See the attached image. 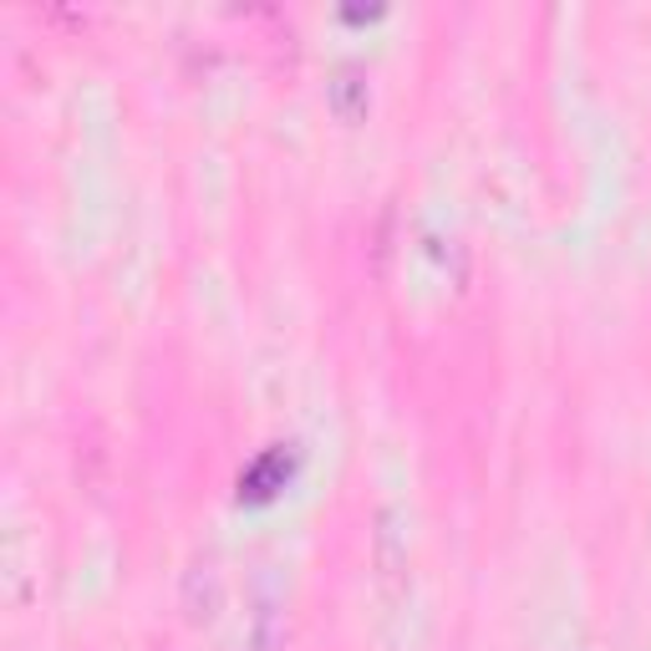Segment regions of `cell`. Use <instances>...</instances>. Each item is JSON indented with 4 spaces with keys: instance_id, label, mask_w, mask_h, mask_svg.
Here are the masks:
<instances>
[{
    "instance_id": "cell-1",
    "label": "cell",
    "mask_w": 651,
    "mask_h": 651,
    "mask_svg": "<svg viewBox=\"0 0 651 651\" xmlns=\"http://www.w3.org/2000/svg\"><path fill=\"white\" fill-rule=\"evenodd\" d=\"M377 581L387 585V596H398L402 581H408V545H402V534L387 509L377 514Z\"/></svg>"
},
{
    "instance_id": "cell-2",
    "label": "cell",
    "mask_w": 651,
    "mask_h": 651,
    "mask_svg": "<svg viewBox=\"0 0 651 651\" xmlns=\"http://www.w3.org/2000/svg\"><path fill=\"white\" fill-rule=\"evenodd\" d=\"M285 479H291V458H285V453H265V458L250 464V474L240 479V499L265 504V499H275V493L285 489Z\"/></svg>"
},
{
    "instance_id": "cell-3",
    "label": "cell",
    "mask_w": 651,
    "mask_h": 651,
    "mask_svg": "<svg viewBox=\"0 0 651 651\" xmlns=\"http://www.w3.org/2000/svg\"><path fill=\"white\" fill-rule=\"evenodd\" d=\"M326 102H332V112H336L341 122H361V118H367V107H372V93H367V77L346 67L341 77L332 82V93H326Z\"/></svg>"
}]
</instances>
